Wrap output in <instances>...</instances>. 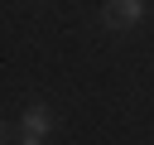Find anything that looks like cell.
Returning <instances> with one entry per match:
<instances>
[{
  "mask_svg": "<svg viewBox=\"0 0 154 145\" xmlns=\"http://www.w3.org/2000/svg\"><path fill=\"white\" fill-rule=\"evenodd\" d=\"M140 14H144V0H106V10H101L106 29H135Z\"/></svg>",
  "mask_w": 154,
  "mask_h": 145,
  "instance_id": "cell-1",
  "label": "cell"
},
{
  "mask_svg": "<svg viewBox=\"0 0 154 145\" xmlns=\"http://www.w3.org/2000/svg\"><path fill=\"white\" fill-rule=\"evenodd\" d=\"M19 130H24V145H43L48 130H53V111H48V106H29Z\"/></svg>",
  "mask_w": 154,
  "mask_h": 145,
  "instance_id": "cell-2",
  "label": "cell"
},
{
  "mask_svg": "<svg viewBox=\"0 0 154 145\" xmlns=\"http://www.w3.org/2000/svg\"><path fill=\"white\" fill-rule=\"evenodd\" d=\"M0 140H5V126H0Z\"/></svg>",
  "mask_w": 154,
  "mask_h": 145,
  "instance_id": "cell-3",
  "label": "cell"
}]
</instances>
